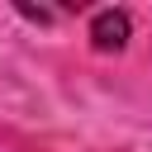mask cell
<instances>
[{
  "label": "cell",
  "instance_id": "cell-1",
  "mask_svg": "<svg viewBox=\"0 0 152 152\" xmlns=\"http://www.w3.org/2000/svg\"><path fill=\"white\" fill-rule=\"evenodd\" d=\"M90 38H95V48H124V38H128V14L124 10H104V14H95V24H90Z\"/></svg>",
  "mask_w": 152,
  "mask_h": 152
}]
</instances>
